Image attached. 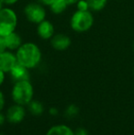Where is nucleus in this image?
Segmentation results:
<instances>
[{"instance_id": "23", "label": "nucleus", "mask_w": 134, "mask_h": 135, "mask_svg": "<svg viewBox=\"0 0 134 135\" xmlns=\"http://www.w3.org/2000/svg\"><path fill=\"white\" fill-rule=\"evenodd\" d=\"M7 120V118H6V114L2 113V111H0V126L4 124Z\"/></svg>"}, {"instance_id": "17", "label": "nucleus", "mask_w": 134, "mask_h": 135, "mask_svg": "<svg viewBox=\"0 0 134 135\" xmlns=\"http://www.w3.org/2000/svg\"><path fill=\"white\" fill-rule=\"evenodd\" d=\"M77 7H78V10H89L88 9V5H87V2L86 0H79L78 2L76 3Z\"/></svg>"}, {"instance_id": "3", "label": "nucleus", "mask_w": 134, "mask_h": 135, "mask_svg": "<svg viewBox=\"0 0 134 135\" xmlns=\"http://www.w3.org/2000/svg\"><path fill=\"white\" fill-rule=\"evenodd\" d=\"M71 27L76 32H85L90 30L94 23V17L90 10H77L71 18Z\"/></svg>"}, {"instance_id": "26", "label": "nucleus", "mask_w": 134, "mask_h": 135, "mask_svg": "<svg viewBox=\"0 0 134 135\" xmlns=\"http://www.w3.org/2000/svg\"><path fill=\"white\" fill-rule=\"evenodd\" d=\"M79 0H65V2L68 4V5H73V4H76Z\"/></svg>"}, {"instance_id": "22", "label": "nucleus", "mask_w": 134, "mask_h": 135, "mask_svg": "<svg viewBox=\"0 0 134 135\" xmlns=\"http://www.w3.org/2000/svg\"><path fill=\"white\" fill-rule=\"evenodd\" d=\"M38 1H39V3L41 4V5L49 6V7H50L51 4H52V2L54 1V0H38Z\"/></svg>"}, {"instance_id": "18", "label": "nucleus", "mask_w": 134, "mask_h": 135, "mask_svg": "<svg viewBox=\"0 0 134 135\" xmlns=\"http://www.w3.org/2000/svg\"><path fill=\"white\" fill-rule=\"evenodd\" d=\"M75 135H89V132L86 128L80 127V128H77L75 131Z\"/></svg>"}, {"instance_id": "1", "label": "nucleus", "mask_w": 134, "mask_h": 135, "mask_svg": "<svg viewBox=\"0 0 134 135\" xmlns=\"http://www.w3.org/2000/svg\"><path fill=\"white\" fill-rule=\"evenodd\" d=\"M18 62L27 67L32 69L39 64L41 60V52L39 48L33 42H26L17 50L16 52Z\"/></svg>"}, {"instance_id": "29", "label": "nucleus", "mask_w": 134, "mask_h": 135, "mask_svg": "<svg viewBox=\"0 0 134 135\" xmlns=\"http://www.w3.org/2000/svg\"><path fill=\"white\" fill-rule=\"evenodd\" d=\"M133 52H134V41H133Z\"/></svg>"}, {"instance_id": "12", "label": "nucleus", "mask_w": 134, "mask_h": 135, "mask_svg": "<svg viewBox=\"0 0 134 135\" xmlns=\"http://www.w3.org/2000/svg\"><path fill=\"white\" fill-rule=\"evenodd\" d=\"M45 135H75V131L65 124H57L51 127Z\"/></svg>"}, {"instance_id": "27", "label": "nucleus", "mask_w": 134, "mask_h": 135, "mask_svg": "<svg viewBox=\"0 0 134 135\" xmlns=\"http://www.w3.org/2000/svg\"><path fill=\"white\" fill-rule=\"evenodd\" d=\"M2 8H3V3H2V2L0 1V10H1Z\"/></svg>"}, {"instance_id": "11", "label": "nucleus", "mask_w": 134, "mask_h": 135, "mask_svg": "<svg viewBox=\"0 0 134 135\" xmlns=\"http://www.w3.org/2000/svg\"><path fill=\"white\" fill-rule=\"evenodd\" d=\"M4 39H5L6 47H7V49L9 51L18 50L22 44L21 37H20L18 33H16L15 31L11 32L8 35L5 36Z\"/></svg>"}, {"instance_id": "9", "label": "nucleus", "mask_w": 134, "mask_h": 135, "mask_svg": "<svg viewBox=\"0 0 134 135\" xmlns=\"http://www.w3.org/2000/svg\"><path fill=\"white\" fill-rule=\"evenodd\" d=\"M72 41L70 37H68L65 34H56L52 36L51 40V44L55 50L57 51H64L68 49L71 45Z\"/></svg>"}, {"instance_id": "15", "label": "nucleus", "mask_w": 134, "mask_h": 135, "mask_svg": "<svg viewBox=\"0 0 134 135\" xmlns=\"http://www.w3.org/2000/svg\"><path fill=\"white\" fill-rule=\"evenodd\" d=\"M68 4L65 2V0H54L50 6V8L54 14H61L66 9Z\"/></svg>"}, {"instance_id": "30", "label": "nucleus", "mask_w": 134, "mask_h": 135, "mask_svg": "<svg viewBox=\"0 0 134 135\" xmlns=\"http://www.w3.org/2000/svg\"><path fill=\"white\" fill-rule=\"evenodd\" d=\"M133 75H134V66H133Z\"/></svg>"}, {"instance_id": "2", "label": "nucleus", "mask_w": 134, "mask_h": 135, "mask_svg": "<svg viewBox=\"0 0 134 135\" xmlns=\"http://www.w3.org/2000/svg\"><path fill=\"white\" fill-rule=\"evenodd\" d=\"M34 97V88L29 80L15 82L11 90V98L14 103L27 106Z\"/></svg>"}, {"instance_id": "13", "label": "nucleus", "mask_w": 134, "mask_h": 135, "mask_svg": "<svg viewBox=\"0 0 134 135\" xmlns=\"http://www.w3.org/2000/svg\"><path fill=\"white\" fill-rule=\"evenodd\" d=\"M28 109H29V113L33 116H41L42 113L44 112V106L41 101L36 99H32L29 104H28Z\"/></svg>"}, {"instance_id": "10", "label": "nucleus", "mask_w": 134, "mask_h": 135, "mask_svg": "<svg viewBox=\"0 0 134 135\" xmlns=\"http://www.w3.org/2000/svg\"><path fill=\"white\" fill-rule=\"evenodd\" d=\"M38 35L41 38L42 40H49L52 39L54 33V28L52 22L49 20H43L41 23L38 24L37 28Z\"/></svg>"}, {"instance_id": "7", "label": "nucleus", "mask_w": 134, "mask_h": 135, "mask_svg": "<svg viewBox=\"0 0 134 135\" xmlns=\"http://www.w3.org/2000/svg\"><path fill=\"white\" fill-rule=\"evenodd\" d=\"M18 64L16 54L9 52V51H4L0 54V70L5 73H9L13 67Z\"/></svg>"}, {"instance_id": "8", "label": "nucleus", "mask_w": 134, "mask_h": 135, "mask_svg": "<svg viewBox=\"0 0 134 135\" xmlns=\"http://www.w3.org/2000/svg\"><path fill=\"white\" fill-rule=\"evenodd\" d=\"M29 69L20 64H17L9 72L11 79L14 82H19L24 80H29Z\"/></svg>"}, {"instance_id": "25", "label": "nucleus", "mask_w": 134, "mask_h": 135, "mask_svg": "<svg viewBox=\"0 0 134 135\" xmlns=\"http://www.w3.org/2000/svg\"><path fill=\"white\" fill-rule=\"evenodd\" d=\"M0 1L3 3V5L5 4V5H13V4L16 3L18 0H0Z\"/></svg>"}, {"instance_id": "19", "label": "nucleus", "mask_w": 134, "mask_h": 135, "mask_svg": "<svg viewBox=\"0 0 134 135\" xmlns=\"http://www.w3.org/2000/svg\"><path fill=\"white\" fill-rule=\"evenodd\" d=\"M6 105V99H5V96H4L3 92L0 90V111L3 110V108H5Z\"/></svg>"}, {"instance_id": "20", "label": "nucleus", "mask_w": 134, "mask_h": 135, "mask_svg": "<svg viewBox=\"0 0 134 135\" xmlns=\"http://www.w3.org/2000/svg\"><path fill=\"white\" fill-rule=\"evenodd\" d=\"M7 50V47H6V43H5V39L4 37L0 36V54L3 52L4 51Z\"/></svg>"}, {"instance_id": "24", "label": "nucleus", "mask_w": 134, "mask_h": 135, "mask_svg": "<svg viewBox=\"0 0 134 135\" xmlns=\"http://www.w3.org/2000/svg\"><path fill=\"white\" fill-rule=\"evenodd\" d=\"M5 78H6V73L2 71V70H0V86L5 82Z\"/></svg>"}, {"instance_id": "6", "label": "nucleus", "mask_w": 134, "mask_h": 135, "mask_svg": "<svg viewBox=\"0 0 134 135\" xmlns=\"http://www.w3.org/2000/svg\"><path fill=\"white\" fill-rule=\"evenodd\" d=\"M26 117V109L24 106L18 105L15 103L14 105L10 106L6 112L7 120L10 124H18L22 122Z\"/></svg>"}, {"instance_id": "28", "label": "nucleus", "mask_w": 134, "mask_h": 135, "mask_svg": "<svg viewBox=\"0 0 134 135\" xmlns=\"http://www.w3.org/2000/svg\"><path fill=\"white\" fill-rule=\"evenodd\" d=\"M0 135H5L4 133H2V132H0Z\"/></svg>"}, {"instance_id": "16", "label": "nucleus", "mask_w": 134, "mask_h": 135, "mask_svg": "<svg viewBox=\"0 0 134 135\" xmlns=\"http://www.w3.org/2000/svg\"><path fill=\"white\" fill-rule=\"evenodd\" d=\"M79 111H80V109H79L78 106H76L75 104H70V105L67 106V108H65L64 114L67 118L72 119V118L76 117V116L78 115Z\"/></svg>"}, {"instance_id": "4", "label": "nucleus", "mask_w": 134, "mask_h": 135, "mask_svg": "<svg viewBox=\"0 0 134 135\" xmlns=\"http://www.w3.org/2000/svg\"><path fill=\"white\" fill-rule=\"evenodd\" d=\"M18 23L17 15L10 8H2L0 10V36L5 37L15 31Z\"/></svg>"}, {"instance_id": "5", "label": "nucleus", "mask_w": 134, "mask_h": 135, "mask_svg": "<svg viewBox=\"0 0 134 135\" xmlns=\"http://www.w3.org/2000/svg\"><path fill=\"white\" fill-rule=\"evenodd\" d=\"M24 14L31 23L39 24L45 20L46 11L42 5L39 3H31L24 8Z\"/></svg>"}, {"instance_id": "14", "label": "nucleus", "mask_w": 134, "mask_h": 135, "mask_svg": "<svg viewBox=\"0 0 134 135\" xmlns=\"http://www.w3.org/2000/svg\"><path fill=\"white\" fill-rule=\"evenodd\" d=\"M88 5V9L95 12L101 11L102 9L105 8L107 6V0H86Z\"/></svg>"}, {"instance_id": "21", "label": "nucleus", "mask_w": 134, "mask_h": 135, "mask_svg": "<svg viewBox=\"0 0 134 135\" xmlns=\"http://www.w3.org/2000/svg\"><path fill=\"white\" fill-rule=\"evenodd\" d=\"M49 113H50L51 116H57L58 113H59V110H58L55 107H52V108H50V109H49Z\"/></svg>"}]
</instances>
